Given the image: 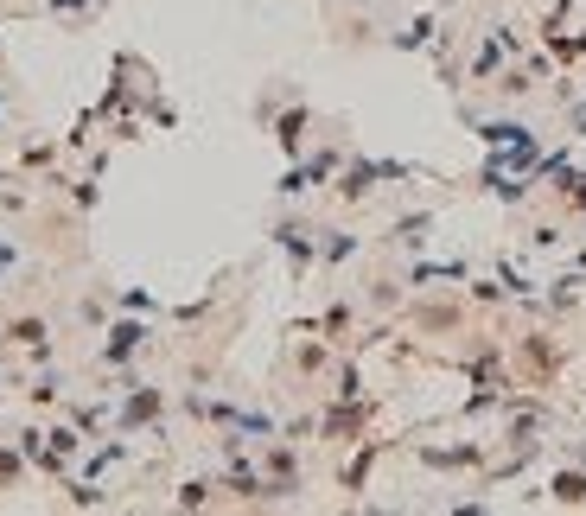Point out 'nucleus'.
Wrapping results in <instances>:
<instances>
[{"label": "nucleus", "mask_w": 586, "mask_h": 516, "mask_svg": "<svg viewBox=\"0 0 586 516\" xmlns=\"http://www.w3.org/2000/svg\"><path fill=\"white\" fill-rule=\"evenodd\" d=\"M325 236H332V243H319L325 262H351V255H357V236H344V230H325Z\"/></svg>", "instance_id": "nucleus-9"}, {"label": "nucleus", "mask_w": 586, "mask_h": 516, "mask_svg": "<svg viewBox=\"0 0 586 516\" xmlns=\"http://www.w3.org/2000/svg\"><path fill=\"white\" fill-rule=\"evenodd\" d=\"M427 230H434V217H402V223H395V243L421 249V243H427Z\"/></svg>", "instance_id": "nucleus-8"}, {"label": "nucleus", "mask_w": 586, "mask_h": 516, "mask_svg": "<svg viewBox=\"0 0 586 516\" xmlns=\"http://www.w3.org/2000/svg\"><path fill=\"white\" fill-rule=\"evenodd\" d=\"M421 459L427 466H472L478 446H421Z\"/></svg>", "instance_id": "nucleus-6"}, {"label": "nucleus", "mask_w": 586, "mask_h": 516, "mask_svg": "<svg viewBox=\"0 0 586 516\" xmlns=\"http://www.w3.org/2000/svg\"><path fill=\"white\" fill-rule=\"evenodd\" d=\"M567 122H574V134L586 141V102H574V109H567Z\"/></svg>", "instance_id": "nucleus-13"}, {"label": "nucleus", "mask_w": 586, "mask_h": 516, "mask_svg": "<svg viewBox=\"0 0 586 516\" xmlns=\"http://www.w3.org/2000/svg\"><path fill=\"white\" fill-rule=\"evenodd\" d=\"M122 306H128V313H153V300L141 294V287H128V294H122Z\"/></svg>", "instance_id": "nucleus-12"}, {"label": "nucleus", "mask_w": 586, "mask_h": 516, "mask_svg": "<svg viewBox=\"0 0 586 516\" xmlns=\"http://www.w3.org/2000/svg\"><path fill=\"white\" fill-rule=\"evenodd\" d=\"M548 497H555V504H586V466L580 472H555V485H548Z\"/></svg>", "instance_id": "nucleus-4"}, {"label": "nucleus", "mask_w": 586, "mask_h": 516, "mask_svg": "<svg viewBox=\"0 0 586 516\" xmlns=\"http://www.w3.org/2000/svg\"><path fill=\"white\" fill-rule=\"evenodd\" d=\"M529 243H536V249H561L567 236H561V223H536V230H529Z\"/></svg>", "instance_id": "nucleus-11"}, {"label": "nucleus", "mask_w": 586, "mask_h": 516, "mask_svg": "<svg viewBox=\"0 0 586 516\" xmlns=\"http://www.w3.org/2000/svg\"><path fill=\"white\" fill-rule=\"evenodd\" d=\"M141 344H147V325H134V319H128V325H115L109 344H102V364H128Z\"/></svg>", "instance_id": "nucleus-1"}, {"label": "nucleus", "mask_w": 586, "mask_h": 516, "mask_svg": "<svg viewBox=\"0 0 586 516\" xmlns=\"http://www.w3.org/2000/svg\"><path fill=\"white\" fill-rule=\"evenodd\" d=\"M300 128H306V109H287V115H281V147H287V153H300V141H306Z\"/></svg>", "instance_id": "nucleus-10"}, {"label": "nucleus", "mask_w": 586, "mask_h": 516, "mask_svg": "<svg viewBox=\"0 0 586 516\" xmlns=\"http://www.w3.org/2000/svg\"><path fill=\"white\" fill-rule=\"evenodd\" d=\"M478 141L497 153V147H536V134L516 128V122H478Z\"/></svg>", "instance_id": "nucleus-3"}, {"label": "nucleus", "mask_w": 586, "mask_h": 516, "mask_svg": "<svg viewBox=\"0 0 586 516\" xmlns=\"http://www.w3.org/2000/svg\"><path fill=\"white\" fill-rule=\"evenodd\" d=\"M561 211L567 217H586V172H567L561 166Z\"/></svg>", "instance_id": "nucleus-5"}, {"label": "nucleus", "mask_w": 586, "mask_h": 516, "mask_svg": "<svg viewBox=\"0 0 586 516\" xmlns=\"http://www.w3.org/2000/svg\"><path fill=\"white\" fill-rule=\"evenodd\" d=\"M274 243H281L287 255H293V268H306V262H313V230H300V223H274Z\"/></svg>", "instance_id": "nucleus-2"}, {"label": "nucleus", "mask_w": 586, "mask_h": 516, "mask_svg": "<svg viewBox=\"0 0 586 516\" xmlns=\"http://www.w3.org/2000/svg\"><path fill=\"white\" fill-rule=\"evenodd\" d=\"M153 415H160V395H153V389H141V395H134V402H128L122 427H141V421H153Z\"/></svg>", "instance_id": "nucleus-7"}]
</instances>
